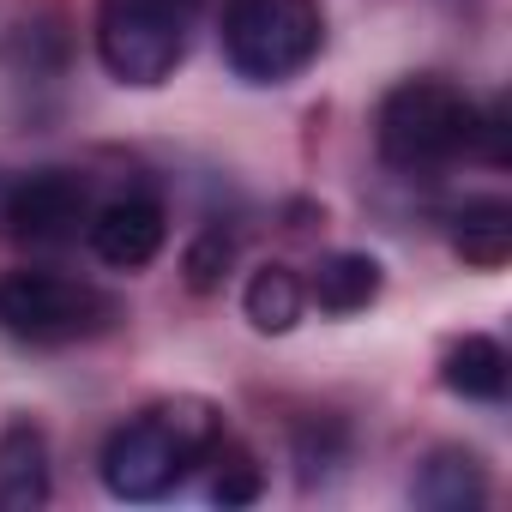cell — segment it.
Masks as SVG:
<instances>
[{"mask_svg": "<svg viewBox=\"0 0 512 512\" xmlns=\"http://www.w3.org/2000/svg\"><path fill=\"white\" fill-rule=\"evenodd\" d=\"M223 440V410L205 398H163L151 410H139L133 422H121L103 440V482L115 500H163L169 488L187 482L193 464L211 458V446Z\"/></svg>", "mask_w": 512, "mask_h": 512, "instance_id": "obj_1", "label": "cell"}, {"mask_svg": "<svg viewBox=\"0 0 512 512\" xmlns=\"http://www.w3.org/2000/svg\"><path fill=\"white\" fill-rule=\"evenodd\" d=\"M476 127H482V109L452 79H404L380 97L374 145L392 169L422 175V169H440L476 151Z\"/></svg>", "mask_w": 512, "mask_h": 512, "instance_id": "obj_2", "label": "cell"}, {"mask_svg": "<svg viewBox=\"0 0 512 512\" xmlns=\"http://www.w3.org/2000/svg\"><path fill=\"white\" fill-rule=\"evenodd\" d=\"M199 0H97V61L133 91H157L193 49Z\"/></svg>", "mask_w": 512, "mask_h": 512, "instance_id": "obj_3", "label": "cell"}, {"mask_svg": "<svg viewBox=\"0 0 512 512\" xmlns=\"http://www.w3.org/2000/svg\"><path fill=\"white\" fill-rule=\"evenodd\" d=\"M326 43L320 0H229L223 7V61L247 85H290L314 67Z\"/></svg>", "mask_w": 512, "mask_h": 512, "instance_id": "obj_4", "label": "cell"}, {"mask_svg": "<svg viewBox=\"0 0 512 512\" xmlns=\"http://www.w3.org/2000/svg\"><path fill=\"white\" fill-rule=\"evenodd\" d=\"M121 320V302L97 284L61 272H7L0 278V332L19 344H79Z\"/></svg>", "mask_w": 512, "mask_h": 512, "instance_id": "obj_5", "label": "cell"}, {"mask_svg": "<svg viewBox=\"0 0 512 512\" xmlns=\"http://www.w3.org/2000/svg\"><path fill=\"white\" fill-rule=\"evenodd\" d=\"M91 187L73 169H31V175H0V235L13 241H73L91 223Z\"/></svg>", "mask_w": 512, "mask_h": 512, "instance_id": "obj_6", "label": "cell"}, {"mask_svg": "<svg viewBox=\"0 0 512 512\" xmlns=\"http://www.w3.org/2000/svg\"><path fill=\"white\" fill-rule=\"evenodd\" d=\"M85 241H91V253H97L103 266H115V272H139V266H151L157 253H163V241H169V217H163V205H157L151 193H121V199H109V205L91 211Z\"/></svg>", "mask_w": 512, "mask_h": 512, "instance_id": "obj_7", "label": "cell"}, {"mask_svg": "<svg viewBox=\"0 0 512 512\" xmlns=\"http://www.w3.org/2000/svg\"><path fill=\"white\" fill-rule=\"evenodd\" d=\"M410 494H416V506H428V512H476V506L488 500V470H482V458L464 452V446H434V452L422 458Z\"/></svg>", "mask_w": 512, "mask_h": 512, "instance_id": "obj_8", "label": "cell"}, {"mask_svg": "<svg viewBox=\"0 0 512 512\" xmlns=\"http://www.w3.org/2000/svg\"><path fill=\"white\" fill-rule=\"evenodd\" d=\"M380 290H386V272L374 253H326L308 278V302H320V314H338V320L374 308Z\"/></svg>", "mask_w": 512, "mask_h": 512, "instance_id": "obj_9", "label": "cell"}, {"mask_svg": "<svg viewBox=\"0 0 512 512\" xmlns=\"http://www.w3.org/2000/svg\"><path fill=\"white\" fill-rule=\"evenodd\" d=\"M506 380H512V362H506L500 338H488V332H464V338L440 356V386L458 392V398L500 404V398H506Z\"/></svg>", "mask_w": 512, "mask_h": 512, "instance_id": "obj_10", "label": "cell"}, {"mask_svg": "<svg viewBox=\"0 0 512 512\" xmlns=\"http://www.w3.org/2000/svg\"><path fill=\"white\" fill-rule=\"evenodd\" d=\"M452 253L476 272H500L512 260V205L506 199H464L452 211Z\"/></svg>", "mask_w": 512, "mask_h": 512, "instance_id": "obj_11", "label": "cell"}, {"mask_svg": "<svg viewBox=\"0 0 512 512\" xmlns=\"http://www.w3.org/2000/svg\"><path fill=\"white\" fill-rule=\"evenodd\" d=\"M49 500V446L31 422H13L0 434V506H43Z\"/></svg>", "mask_w": 512, "mask_h": 512, "instance_id": "obj_12", "label": "cell"}, {"mask_svg": "<svg viewBox=\"0 0 512 512\" xmlns=\"http://www.w3.org/2000/svg\"><path fill=\"white\" fill-rule=\"evenodd\" d=\"M241 314H247L253 332L284 338V332H296L302 314H308V284H302L290 266H260V272L247 278V290H241Z\"/></svg>", "mask_w": 512, "mask_h": 512, "instance_id": "obj_13", "label": "cell"}, {"mask_svg": "<svg viewBox=\"0 0 512 512\" xmlns=\"http://www.w3.org/2000/svg\"><path fill=\"white\" fill-rule=\"evenodd\" d=\"M211 464H217V476H211V500H217V506H247V500H260V464H253L241 446L217 440V446H211Z\"/></svg>", "mask_w": 512, "mask_h": 512, "instance_id": "obj_14", "label": "cell"}, {"mask_svg": "<svg viewBox=\"0 0 512 512\" xmlns=\"http://www.w3.org/2000/svg\"><path fill=\"white\" fill-rule=\"evenodd\" d=\"M229 260H235V235H223V229H205V235L187 247V290H193V296H211V290L223 284Z\"/></svg>", "mask_w": 512, "mask_h": 512, "instance_id": "obj_15", "label": "cell"}]
</instances>
